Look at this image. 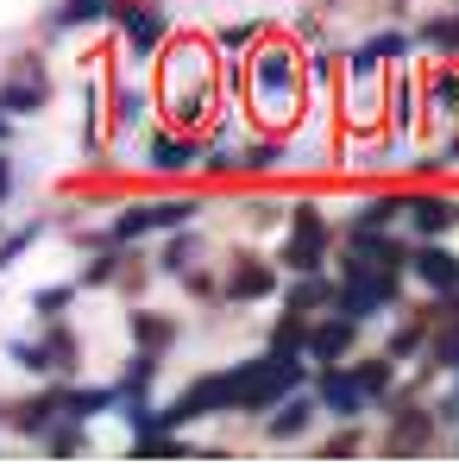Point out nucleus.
I'll list each match as a JSON object with an SVG mask.
<instances>
[{"mask_svg":"<svg viewBox=\"0 0 459 466\" xmlns=\"http://www.w3.org/2000/svg\"><path fill=\"white\" fill-rule=\"evenodd\" d=\"M296 385H303V366H296V353L245 360V366H233V372H227V403H233V410H271L277 397H290Z\"/></svg>","mask_w":459,"mask_h":466,"instance_id":"f257e3e1","label":"nucleus"},{"mask_svg":"<svg viewBox=\"0 0 459 466\" xmlns=\"http://www.w3.org/2000/svg\"><path fill=\"white\" fill-rule=\"evenodd\" d=\"M321 252H327L321 215H314V208H296V233H290V246H284V265H290V271H321Z\"/></svg>","mask_w":459,"mask_h":466,"instance_id":"f03ea898","label":"nucleus"},{"mask_svg":"<svg viewBox=\"0 0 459 466\" xmlns=\"http://www.w3.org/2000/svg\"><path fill=\"white\" fill-rule=\"evenodd\" d=\"M195 215V202L183 196V202H145V208H126L120 221H114V239H133V233H152V228H183Z\"/></svg>","mask_w":459,"mask_h":466,"instance_id":"7ed1b4c3","label":"nucleus"},{"mask_svg":"<svg viewBox=\"0 0 459 466\" xmlns=\"http://www.w3.org/2000/svg\"><path fill=\"white\" fill-rule=\"evenodd\" d=\"M271 290H277V271H271V265H258V258H245V265L227 278V290H221V297H227V303H258V297H271Z\"/></svg>","mask_w":459,"mask_h":466,"instance_id":"20e7f679","label":"nucleus"},{"mask_svg":"<svg viewBox=\"0 0 459 466\" xmlns=\"http://www.w3.org/2000/svg\"><path fill=\"white\" fill-rule=\"evenodd\" d=\"M321 403H327L334 416H359V410H365V390L353 385L346 372H334V366L321 360Z\"/></svg>","mask_w":459,"mask_h":466,"instance_id":"39448f33","label":"nucleus"},{"mask_svg":"<svg viewBox=\"0 0 459 466\" xmlns=\"http://www.w3.org/2000/svg\"><path fill=\"white\" fill-rule=\"evenodd\" d=\"M409 265H415V278H422V284H434V290H459V258H454V252H441V246H422Z\"/></svg>","mask_w":459,"mask_h":466,"instance_id":"423d86ee","label":"nucleus"},{"mask_svg":"<svg viewBox=\"0 0 459 466\" xmlns=\"http://www.w3.org/2000/svg\"><path fill=\"white\" fill-rule=\"evenodd\" d=\"M258 95H264V101H271V95H284V101L296 95V76H290V57H284V51H264V57H258Z\"/></svg>","mask_w":459,"mask_h":466,"instance_id":"0eeeda50","label":"nucleus"},{"mask_svg":"<svg viewBox=\"0 0 459 466\" xmlns=\"http://www.w3.org/2000/svg\"><path fill=\"white\" fill-rule=\"evenodd\" d=\"M346 347H353V321H346V315H340V321H321V328L308 334V353H314V360H340Z\"/></svg>","mask_w":459,"mask_h":466,"instance_id":"6e6552de","label":"nucleus"},{"mask_svg":"<svg viewBox=\"0 0 459 466\" xmlns=\"http://www.w3.org/2000/svg\"><path fill=\"white\" fill-rule=\"evenodd\" d=\"M189 164H195V146H189V139H170V133L152 139V170L176 177V170H189Z\"/></svg>","mask_w":459,"mask_h":466,"instance_id":"1a4fd4ad","label":"nucleus"},{"mask_svg":"<svg viewBox=\"0 0 459 466\" xmlns=\"http://www.w3.org/2000/svg\"><path fill=\"white\" fill-rule=\"evenodd\" d=\"M403 208H409V221H415L422 233H441L447 221H454V202H441V196H409Z\"/></svg>","mask_w":459,"mask_h":466,"instance_id":"9d476101","label":"nucleus"},{"mask_svg":"<svg viewBox=\"0 0 459 466\" xmlns=\"http://www.w3.org/2000/svg\"><path fill=\"white\" fill-rule=\"evenodd\" d=\"M126 19V38H133V51H152L157 38H164V13H152V6H139V13H120Z\"/></svg>","mask_w":459,"mask_h":466,"instance_id":"9b49d317","label":"nucleus"},{"mask_svg":"<svg viewBox=\"0 0 459 466\" xmlns=\"http://www.w3.org/2000/svg\"><path fill=\"white\" fill-rule=\"evenodd\" d=\"M38 101H45V76H38V70H25V82H19V76L6 82V95H0V114H13V107H38Z\"/></svg>","mask_w":459,"mask_h":466,"instance_id":"f8f14e48","label":"nucleus"},{"mask_svg":"<svg viewBox=\"0 0 459 466\" xmlns=\"http://www.w3.org/2000/svg\"><path fill=\"white\" fill-rule=\"evenodd\" d=\"M308 429V397H290L277 416H271V441H290V435H303Z\"/></svg>","mask_w":459,"mask_h":466,"instance_id":"ddd939ff","label":"nucleus"},{"mask_svg":"<svg viewBox=\"0 0 459 466\" xmlns=\"http://www.w3.org/2000/svg\"><path fill=\"white\" fill-rule=\"evenodd\" d=\"M57 410H64V390H51V397H38V403H25V410H19V429H45V422H51Z\"/></svg>","mask_w":459,"mask_h":466,"instance_id":"4468645a","label":"nucleus"},{"mask_svg":"<svg viewBox=\"0 0 459 466\" xmlns=\"http://www.w3.org/2000/svg\"><path fill=\"white\" fill-rule=\"evenodd\" d=\"M353 385L365 390V397H384V390H390V366H384V360H372V366H359V372H353Z\"/></svg>","mask_w":459,"mask_h":466,"instance_id":"2eb2a0df","label":"nucleus"},{"mask_svg":"<svg viewBox=\"0 0 459 466\" xmlns=\"http://www.w3.org/2000/svg\"><path fill=\"white\" fill-rule=\"evenodd\" d=\"M133 334H139L145 347H170V340H176V328H170V321H157V315H139V321H133Z\"/></svg>","mask_w":459,"mask_h":466,"instance_id":"dca6fc26","label":"nucleus"},{"mask_svg":"<svg viewBox=\"0 0 459 466\" xmlns=\"http://www.w3.org/2000/svg\"><path fill=\"white\" fill-rule=\"evenodd\" d=\"M101 6H107V0H64L57 25H88V19H101Z\"/></svg>","mask_w":459,"mask_h":466,"instance_id":"f3484780","label":"nucleus"},{"mask_svg":"<svg viewBox=\"0 0 459 466\" xmlns=\"http://www.w3.org/2000/svg\"><path fill=\"white\" fill-rule=\"evenodd\" d=\"M277 164H284V146H277V139H264V146L245 152V170H277Z\"/></svg>","mask_w":459,"mask_h":466,"instance_id":"a211bd4d","label":"nucleus"},{"mask_svg":"<svg viewBox=\"0 0 459 466\" xmlns=\"http://www.w3.org/2000/svg\"><path fill=\"white\" fill-rule=\"evenodd\" d=\"M327 297H334V290H327L321 278H308V284H296V290H290V303H296V309H314V303H327Z\"/></svg>","mask_w":459,"mask_h":466,"instance_id":"6ab92c4d","label":"nucleus"},{"mask_svg":"<svg viewBox=\"0 0 459 466\" xmlns=\"http://www.w3.org/2000/svg\"><path fill=\"white\" fill-rule=\"evenodd\" d=\"M139 107H145V95H139V88H120V95H114V114H120V127H126V120H139Z\"/></svg>","mask_w":459,"mask_h":466,"instance_id":"aec40b11","label":"nucleus"},{"mask_svg":"<svg viewBox=\"0 0 459 466\" xmlns=\"http://www.w3.org/2000/svg\"><path fill=\"white\" fill-rule=\"evenodd\" d=\"M32 233H38V228L13 233V239H6V246H0V265H13V258H19V252H25V246H32Z\"/></svg>","mask_w":459,"mask_h":466,"instance_id":"412c9836","label":"nucleus"},{"mask_svg":"<svg viewBox=\"0 0 459 466\" xmlns=\"http://www.w3.org/2000/svg\"><path fill=\"white\" fill-rule=\"evenodd\" d=\"M296 347H303V328L284 321V328H277V353H296Z\"/></svg>","mask_w":459,"mask_h":466,"instance_id":"4be33fe9","label":"nucleus"},{"mask_svg":"<svg viewBox=\"0 0 459 466\" xmlns=\"http://www.w3.org/2000/svg\"><path fill=\"white\" fill-rule=\"evenodd\" d=\"M441 360H447V366H454V372H459V328H454V334H447V340H441Z\"/></svg>","mask_w":459,"mask_h":466,"instance_id":"5701e85b","label":"nucleus"},{"mask_svg":"<svg viewBox=\"0 0 459 466\" xmlns=\"http://www.w3.org/2000/svg\"><path fill=\"white\" fill-rule=\"evenodd\" d=\"M6 183H13V170H6V157H0V196H6Z\"/></svg>","mask_w":459,"mask_h":466,"instance_id":"b1692460","label":"nucleus"},{"mask_svg":"<svg viewBox=\"0 0 459 466\" xmlns=\"http://www.w3.org/2000/svg\"><path fill=\"white\" fill-rule=\"evenodd\" d=\"M0 133H6V120H0Z\"/></svg>","mask_w":459,"mask_h":466,"instance_id":"393cba45","label":"nucleus"}]
</instances>
